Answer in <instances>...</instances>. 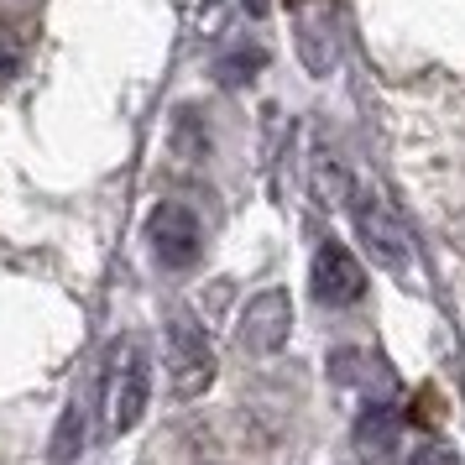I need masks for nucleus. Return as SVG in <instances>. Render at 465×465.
<instances>
[{
	"instance_id": "nucleus-1",
	"label": "nucleus",
	"mask_w": 465,
	"mask_h": 465,
	"mask_svg": "<svg viewBox=\"0 0 465 465\" xmlns=\"http://www.w3.org/2000/svg\"><path fill=\"white\" fill-rule=\"evenodd\" d=\"M168 377H173V398H199L214 381V345L204 335V324L183 309L168 319Z\"/></svg>"
},
{
	"instance_id": "nucleus-2",
	"label": "nucleus",
	"mask_w": 465,
	"mask_h": 465,
	"mask_svg": "<svg viewBox=\"0 0 465 465\" xmlns=\"http://www.w3.org/2000/svg\"><path fill=\"white\" fill-rule=\"evenodd\" d=\"M351 220H356L361 246L371 252L377 267H387V272H402V267H408V256H413V235H408V225L398 220V210H392L387 199H377V193H356V199H351Z\"/></svg>"
},
{
	"instance_id": "nucleus-3",
	"label": "nucleus",
	"mask_w": 465,
	"mask_h": 465,
	"mask_svg": "<svg viewBox=\"0 0 465 465\" xmlns=\"http://www.w3.org/2000/svg\"><path fill=\"white\" fill-rule=\"evenodd\" d=\"M288 335H293V298L282 293V288H262V293L241 309V319H235V345L252 351V356L282 351Z\"/></svg>"
},
{
	"instance_id": "nucleus-4",
	"label": "nucleus",
	"mask_w": 465,
	"mask_h": 465,
	"mask_svg": "<svg viewBox=\"0 0 465 465\" xmlns=\"http://www.w3.org/2000/svg\"><path fill=\"white\" fill-rule=\"evenodd\" d=\"M309 282H314V298L324 303V309H351V303H361V293H366V267L356 262L351 246H340V241H319L314 267H309Z\"/></svg>"
},
{
	"instance_id": "nucleus-5",
	"label": "nucleus",
	"mask_w": 465,
	"mask_h": 465,
	"mask_svg": "<svg viewBox=\"0 0 465 465\" xmlns=\"http://www.w3.org/2000/svg\"><path fill=\"white\" fill-rule=\"evenodd\" d=\"M147 241L152 252H157V262L163 267H193V256H199V220H193V210H183V204H157L147 220Z\"/></svg>"
},
{
	"instance_id": "nucleus-6",
	"label": "nucleus",
	"mask_w": 465,
	"mask_h": 465,
	"mask_svg": "<svg viewBox=\"0 0 465 465\" xmlns=\"http://www.w3.org/2000/svg\"><path fill=\"white\" fill-rule=\"evenodd\" d=\"M147 402H152V361L142 345H126L121 377H115V398H110V429L131 434L136 423L147 419Z\"/></svg>"
},
{
	"instance_id": "nucleus-7",
	"label": "nucleus",
	"mask_w": 465,
	"mask_h": 465,
	"mask_svg": "<svg viewBox=\"0 0 465 465\" xmlns=\"http://www.w3.org/2000/svg\"><path fill=\"white\" fill-rule=\"evenodd\" d=\"M398 434H402V419H398V408L392 402H371V408H361V419H356V450H361V460H392L398 455Z\"/></svg>"
},
{
	"instance_id": "nucleus-8",
	"label": "nucleus",
	"mask_w": 465,
	"mask_h": 465,
	"mask_svg": "<svg viewBox=\"0 0 465 465\" xmlns=\"http://www.w3.org/2000/svg\"><path fill=\"white\" fill-rule=\"evenodd\" d=\"M84 419H89L84 398H68L64 419H58V434H53V465H74L79 460V450H84Z\"/></svg>"
},
{
	"instance_id": "nucleus-9",
	"label": "nucleus",
	"mask_w": 465,
	"mask_h": 465,
	"mask_svg": "<svg viewBox=\"0 0 465 465\" xmlns=\"http://www.w3.org/2000/svg\"><path fill=\"white\" fill-rule=\"evenodd\" d=\"M408 465H455V455H450L444 444H423V450H413V460Z\"/></svg>"
},
{
	"instance_id": "nucleus-10",
	"label": "nucleus",
	"mask_w": 465,
	"mask_h": 465,
	"mask_svg": "<svg viewBox=\"0 0 465 465\" xmlns=\"http://www.w3.org/2000/svg\"><path fill=\"white\" fill-rule=\"evenodd\" d=\"M16 68H22V53H16L11 43H0V89L16 79Z\"/></svg>"
},
{
	"instance_id": "nucleus-11",
	"label": "nucleus",
	"mask_w": 465,
	"mask_h": 465,
	"mask_svg": "<svg viewBox=\"0 0 465 465\" xmlns=\"http://www.w3.org/2000/svg\"><path fill=\"white\" fill-rule=\"evenodd\" d=\"M241 5H246V16H267V5H272V0H241Z\"/></svg>"
}]
</instances>
